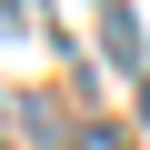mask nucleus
Masks as SVG:
<instances>
[{"instance_id":"1","label":"nucleus","mask_w":150,"mask_h":150,"mask_svg":"<svg viewBox=\"0 0 150 150\" xmlns=\"http://www.w3.org/2000/svg\"><path fill=\"white\" fill-rule=\"evenodd\" d=\"M100 50H110L120 70H140V20H130V10H100Z\"/></svg>"},{"instance_id":"2","label":"nucleus","mask_w":150,"mask_h":150,"mask_svg":"<svg viewBox=\"0 0 150 150\" xmlns=\"http://www.w3.org/2000/svg\"><path fill=\"white\" fill-rule=\"evenodd\" d=\"M140 120H150V80H140Z\"/></svg>"},{"instance_id":"3","label":"nucleus","mask_w":150,"mask_h":150,"mask_svg":"<svg viewBox=\"0 0 150 150\" xmlns=\"http://www.w3.org/2000/svg\"><path fill=\"white\" fill-rule=\"evenodd\" d=\"M0 150H10V140H0Z\"/></svg>"}]
</instances>
